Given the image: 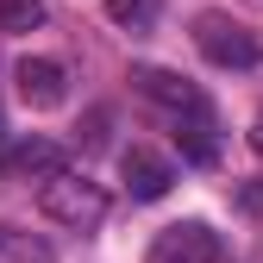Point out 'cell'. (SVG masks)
Returning a JSON list of instances; mask_svg holds the SVG:
<instances>
[{
  "instance_id": "6da1fadb",
  "label": "cell",
  "mask_w": 263,
  "mask_h": 263,
  "mask_svg": "<svg viewBox=\"0 0 263 263\" xmlns=\"http://www.w3.org/2000/svg\"><path fill=\"white\" fill-rule=\"evenodd\" d=\"M194 50H201L213 69H257L263 63V38L232 19V13H201L194 19Z\"/></svg>"
},
{
  "instance_id": "7a4b0ae2",
  "label": "cell",
  "mask_w": 263,
  "mask_h": 263,
  "mask_svg": "<svg viewBox=\"0 0 263 263\" xmlns=\"http://www.w3.org/2000/svg\"><path fill=\"white\" fill-rule=\"evenodd\" d=\"M38 207L57 219V226H76V232H88V226H101L107 219V194H101V182H88V176H50L44 188H38Z\"/></svg>"
},
{
  "instance_id": "3957f363",
  "label": "cell",
  "mask_w": 263,
  "mask_h": 263,
  "mask_svg": "<svg viewBox=\"0 0 263 263\" xmlns=\"http://www.w3.org/2000/svg\"><path fill=\"white\" fill-rule=\"evenodd\" d=\"M132 82H138L144 101H157L163 113H176V119H213L207 94L194 88L188 76H176V69H132Z\"/></svg>"
},
{
  "instance_id": "277c9868",
  "label": "cell",
  "mask_w": 263,
  "mask_h": 263,
  "mask_svg": "<svg viewBox=\"0 0 263 263\" xmlns=\"http://www.w3.org/2000/svg\"><path fill=\"white\" fill-rule=\"evenodd\" d=\"M144 263H219V232L207 219H176V226L157 232Z\"/></svg>"
},
{
  "instance_id": "5b68a950",
  "label": "cell",
  "mask_w": 263,
  "mask_h": 263,
  "mask_svg": "<svg viewBox=\"0 0 263 263\" xmlns=\"http://www.w3.org/2000/svg\"><path fill=\"white\" fill-rule=\"evenodd\" d=\"M119 176H125V188H132V201H163V194L176 188V163L157 157L151 144H125V151H119Z\"/></svg>"
},
{
  "instance_id": "8992f818",
  "label": "cell",
  "mask_w": 263,
  "mask_h": 263,
  "mask_svg": "<svg viewBox=\"0 0 263 263\" xmlns=\"http://www.w3.org/2000/svg\"><path fill=\"white\" fill-rule=\"evenodd\" d=\"M69 76H63V63H50V57H25L19 63V101L25 107H38V113H50V107H63V88Z\"/></svg>"
},
{
  "instance_id": "52a82bcc",
  "label": "cell",
  "mask_w": 263,
  "mask_h": 263,
  "mask_svg": "<svg viewBox=\"0 0 263 263\" xmlns=\"http://www.w3.org/2000/svg\"><path fill=\"white\" fill-rule=\"evenodd\" d=\"M0 163H7L13 176H38V182H50V176H63V170H69V151H63V144H50V138H25V144H13Z\"/></svg>"
},
{
  "instance_id": "ba28073f",
  "label": "cell",
  "mask_w": 263,
  "mask_h": 263,
  "mask_svg": "<svg viewBox=\"0 0 263 263\" xmlns=\"http://www.w3.org/2000/svg\"><path fill=\"white\" fill-rule=\"evenodd\" d=\"M0 263H57V251L31 232H13V226H0Z\"/></svg>"
},
{
  "instance_id": "9c48e42d",
  "label": "cell",
  "mask_w": 263,
  "mask_h": 263,
  "mask_svg": "<svg viewBox=\"0 0 263 263\" xmlns=\"http://www.w3.org/2000/svg\"><path fill=\"white\" fill-rule=\"evenodd\" d=\"M176 144H182V157L188 163H213V119H176Z\"/></svg>"
},
{
  "instance_id": "30bf717a",
  "label": "cell",
  "mask_w": 263,
  "mask_h": 263,
  "mask_svg": "<svg viewBox=\"0 0 263 263\" xmlns=\"http://www.w3.org/2000/svg\"><path fill=\"white\" fill-rule=\"evenodd\" d=\"M44 0H0V31H38Z\"/></svg>"
},
{
  "instance_id": "8fae6325",
  "label": "cell",
  "mask_w": 263,
  "mask_h": 263,
  "mask_svg": "<svg viewBox=\"0 0 263 263\" xmlns=\"http://www.w3.org/2000/svg\"><path fill=\"white\" fill-rule=\"evenodd\" d=\"M107 13H113L119 25H144V13H151V7H144V0H107Z\"/></svg>"
},
{
  "instance_id": "7c38bea8",
  "label": "cell",
  "mask_w": 263,
  "mask_h": 263,
  "mask_svg": "<svg viewBox=\"0 0 263 263\" xmlns=\"http://www.w3.org/2000/svg\"><path fill=\"white\" fill-rule=\"evenodd\" d=\"M251 144H257V151H263V119H257V125H251Z\"/></svg>"
}]
</instances>
